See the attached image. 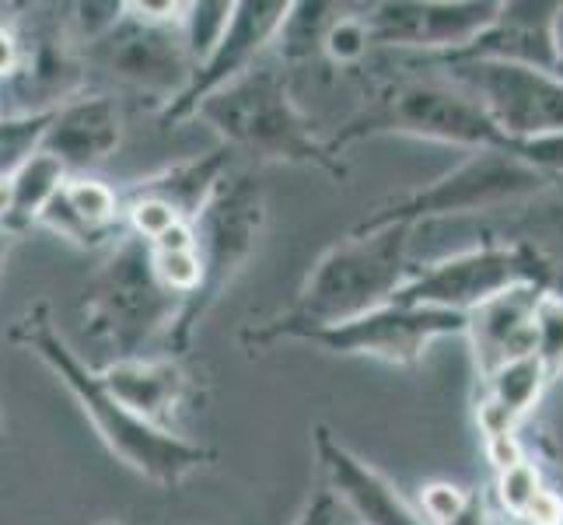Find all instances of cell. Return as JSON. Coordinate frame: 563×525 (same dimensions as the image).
<instances>
[{
	"label": "cell",
	"instance_id": "obj_1",
	"mask_svg": "<svg viewBox=\"0 0 563 525\" xmlns=\"http://www.w3.org/2000/svg\"><path fill=\"white\" fill-rule=\"evenodd\" d=\"M11 340L29 347L32 354L70 389V396L81 403V411L91 417L102 441L147 480L172 488V483H179L186 473H192L207 459L203 449L189 445L179 435H172L168 427H154L144 417L126 411V406L109 393L102 372H91V368L67 347V340L56 333V326L49 319V305H35L29 316L18 319L11 329Z\"/></svg>",
	"mask_w": 563,
	"mask_h": 525
},
{
	"label": "cell",
	"instance_id": "obj_2",
	"mask_svg": "<svg viewBox=\"0 0 563 525\" xmlns=\"http://www.w3.org/2000/svg\"><path fill=\"white\" fill-rule=\"evenodd\" d=\"M372 133H406V138L470 147L473 154H515L547 175L563 168V133L539 141H511L470 91L441 81H402L382 91L375 106L340 133L336 147L357 138H372Z\"/></svg>",
	"mask_w": 563,
	"mask_h": 525
},
{
	"label": "cell",
	"instance_id": "obj_3",
	"mask_svg": "<svg viewBox=\"0 0 563 525\" xmlns=\"http://www.w3.org/2000/svg\"><path fill=\"white\" fill-rule=\"evenodd\" d=\"M413 225H388L367 236H354L333 245L308 274L295 313L280 319L274 333L298 337L308 329L361 319L388 305L406 284V249Z\"/></svg>",
	"mask_w": 563,
	"mask_h": 525
},
{
	"label": "cell",
	"instance_id": "obj_4",
	"mask_svg": "<svg viewBox=\"0 0 563 525\" xmlns=\"http://www.w3.org/2000/svg\"><path fill=\"white\" fill-rule=\"evenodd\" d=\"M221 133L228 151L252 154L256 162H305L322 165L333 175L343 168L329 158L333 147H322L312 123L305 120L287 91V77L274 67H252L239 81L192 112Z\"/></svg>",
	"mask_w": 563,
	"mask_h": 525
},
{
	"label": "cell",
	"instance_id": "obj_5",
	"mask_svg": "<svg viewBox=\"0 0 563 525\" xmlns=\"http://www.w3.org/2000/svg\"><path fill=\"white\" fill-rule=\"evenodd\" d=\"M263 221H266V204H263L260 179H252L249 172H228L213 186L200 218L192 221V228H197V252L203 260V287L192 298H186L183 308H176V319H172L165 333L168 354H183L192 326L200 322L207 305L221 295V287L235 277V270L256 249Z\"/></svg>",
	"mask_w": 563,
	"mask_h": 525
},
{
	"label": "cell",
	"instance_id": "obj_6",
	"mask_svg": "<svg viewBox=\"0 0 563 525\" xmlns=\"http://www.w3.org/2000/svg\"><path fill=\"white\" fill-rule=\"evenodd\" d=\"M553 175L539 172L536 165L515 158V154L500 151H479L470 162H462L449 175L427 189H417L399 204L385 207L372 221L357 228V236L378 231L388 225H413L427 218H449V214H470V210H490L518 197H532V193L547 189Z\"/></svg>",
	"mask_w": 563,
	"mask_h": 525
},
{
	"label": "cell",
	"instance_id": "obj_7",
	"mask_svg": "<svg viewBox=\"0 0 563 525\" xmlns=\"http://www.w3.org/2000/svg\"><path fill=\"white\" fill-rule=\"evenodd\" d=\"M452 77L487 109L490 120L511 141H539L563 133V81L556 74L504 61L452 56Z\"/></svg>",
	"mask_w": 563,
	"mask_h": 525
},
{
	"label": "cell",
	"instance_id": "obj_8",
	"mask_svg": "<svg viewBox=\"0 0 563 525\" xmlns=\"http://www.w3.org/2000/svg\"><path fill=\"white\" fill-rule=\"evenodd\" d=\"M542 281L536 260L515 245H483L441 260L417 277H406L396 291V305L410 308H444V313L470 316L473 308L487 305L518 284Z\"/></svg>",
	"mask_w": 563,
	"mask_h": 525
},
{
	"label": "cell",
	"instance_id": "obj_9",
	"mask_svg": "<svg viewBox=\"0 0 563 525\" xmlns=\"http://www.w3.org/2000/svg\"><path fill=\"white\" fill-rule=\"evenodd\" d=\"M168 291L154 281L151 252H141L137 242H123L115 256L102 266V274L91 284V298L85 302L95 337H106L120 347L147 337L151 329L168 326L176 319V308L165 302Z\"/></svg>",
	"mask_w": 563,
	"mask_h": 525
},
{
	"label": "cell",
	"instance_id": "obj_10",
	"mask_svg": "<svg viewBox=\"0 0 563 525\" xmlns=\"http://www.w3.org/2000/svg\"><path fill=\"white\" fill-rule=\"evenodd\" d=\"M470 329V319L462 313H444V308H410L388 302L375 313H367L351 322H336L325 329H308L298 340L316 343L333 354H364L393 364H413L423 347L438 337H455Z\"/></svg>",
	"mask_w": 563,
	"mask_h": 525
},
{
	"label": "cell",
	"instance_id": "obj_11",
	"mask_svg": "<svg viewBox=\"0 0 563 525\" xmlns=\"http://www.w3.org/2000/svg\"><path fill=\"white\" fill-rule=\"evenodd\" d=\"M290 8L295 4H284V0H245V4H235L221 43L192 70V81L186 85V91L165 109V123L192 116L210 95H218L221 88H228L231 81H239L242 74L256 67V56L280 39Z\"/></svg>",
	"mask_w": 563,
	"mask_h": 525
},
{
	"label": "cell",
	"instance_id": "obj_12",
	"mask_svg": "<svg viewBox=\"0 0 563 525\" xmlns=\"http://www.w3.org/2000/svg\"><path fill=\"white\" fill-rule=\"evenodd\" d=\"M99 43L109 46L106 67L120 81L151 95H162V99H168V106L186 91V85L192 81V70H197L186 50L183 29L172 25H147L130 18V29L115 25Z\"/></svg>",
	"mask_w": 563,
	"mask_h": 525
},
{
	"label": "cell",
	"instance_id": "obj_13",
	"mask_svg": "<svg viewBox=\"0 0 563 525\" xmlns=\"http://www.w3.org/2000/svg\"><path fill=\"white\" fill-rule=\"evenodd\" d=\"M504 4H382L364 18L372 43L410 50H465L487 32Z\"/></svg>",
	"mask_w": 563,
	"mask_h": 525
},
{
	"label": "cell",
	"instance_id": "obj_14",
	"mask_svg": "<svg viewBox=\"0 0 563 525\" xmlns=\"http://www.w3.org/2000/svg\"><path fill=\"white\" fill-rule=\"evenodd\" d=\"M547 281H529L518 284L504 295L490 298L487 305L473 308L470 316V329L465 333L473 337V350H476V368L483 382H487L494 372H500L504 364H511L518 358H532L536 354V316L539 305L547 298Z\"/></svg>",
	"mask_w": 563,
	"mask_h": 525
},
{
	"label": "cell",
	"instance_id": "obj_15",
	"mask_svg": "<svg viewBox=\"0 0 563 525\" xmlns=\"http://www.w3.org/2000/svg\"><path fill=\"white\" fill-rule=\"evenodd\" d=\"M312 441L322 462V473L329 480V491H333L336 501H343L364 525H431L396 494V488L382 473H375L372 466L357 459L354 452H346L325 424H316Z\"/></svg>",
	"mask_w": 563,
	"mask_h": 525
},
{
	"label": "cell",
	"instance_id": "obj_16",
	"mask_svg": "<svg viewBox=\"0 0 563 525\" xmlns=\"http://www.w3.org/2000/svg\"><path fill=\"white\" fill-rule=\"evenodd\" d=\"M123 141V112L109 95H74L53 112L38 151L53 154L67 172L106 162Z\"/></svg>",
	"mask_w": 563,
	"mask_h": 525
},
{
	"label": "cell",
	"instance_id": "obj_17",
	"mask_svg": "<svg viewBox=\"0 0 563 525\" xmlns=\"http://www.w3.org/2000/svg\"><path fill=\"white\" fill-rule=\"evenodd\" d=\"M556 11L560 4H504L497 22L473 46H465L452 56H465V61H504V64H521L553 74Z\"/></svg>",
	"mask_w": 563,
	"mask_h": 525
},
{
	"label": "cell",
	"instance_id": "obj_18",
	"mask_svg": "<svg viewBox=\"0 0 563 525\" xmlns=\"http://www.w3.org/2000/svg\"><path fill=\"white\" fill-rule=\"evenodd\" d=\"M102 379L109 385V393L120 400L126 411H133L154 427H162V420L176 411L183 385H186L179 364L172 358H162V361L120 358L115 364L102 368Z\"/></svg>",
	"mask_w": 563,
	"mask_h": 525
},
{
	"label": "cell",
	"instance_id": "obj_19",
	"mask_svg": "<svg viewBox=\"0 0 563 525\" xmlns=\"http://www.w3.org/2000/svg\"><path fill=\"white\" fill-rule=\"evenodd\" d=\"M547 379H550L547 364H542L536 354L518 358L511 364H504L500 372H494L487 379V400L476 406V424H479L483 438L487 441L511 438L518 420L536 406Z\"/></svg>",
	"mask_w": 563,
	"mask_h": 525
},
{
	"label": "cell",
	"instance_id": "obj_20",
	"mask_svg": "<svg viewBox=\"0 0 563 525\" xmlns=\"http://www.w3.org/2000/svg\"><path fill=\"white\" fill-rule=\"evenodd\" d=\"M67 179H70V172L46 151H35L32 158H25L22 165H18L14 175H11L14 207H11V218L4 225V236L18 239V236H22V228L38 221V214H43L46 204L64 189Z\"/></svg>",
	"mask_w": 563,
	"mask_h": 525
},
{
	"label": "cell",
	"instance_id": "obj_21",
	"mask_svg": "<svg viewBox=\"0 0 563 525\" xmlns=\"http://www.w3.org/2000/svg\"><path fill=\"white\" fill-rule=\"evenodd\" d=\"M151 270L154 281H158L168 295H183L192 298L203 287V260L197 249H151Z\"/></svg>",
	"mask_w": 563,
	"mask_h": 525
},
{
	"label": "cell",
	"instance_id": "obj_22",
	"mask_svg": "<svg viewBox=\"0 0 563 525\" xmlns=\"http://www.w3.org/2000/svg\"><path fill=\"white\" fill-rule=\"evenodd\" d=\"M536 358L547 364V372L553 375L556 368H563V302L560 298H542L539 316H536Z\"/></svg>",
	"mask_w": 563,
	"mask_h": 525
},
{
	"label": "cell",
	"instance_id": "obj_23",
	"mask_svg": "<svg viewBox=\"0 0 563 525\" xmlns=\"http://www.w3.org/2000/svg\"><path fill=\"white\" fill-rule=\"evenodd\" d=\"M126 221H130V228L137 231L141 239H147V242H158L168 228H176L179 221H186L183 214L172 207V204H165V200H158V197H133L130 204H126Z\"/></svg>",
	"mask_w": 563,
	"mask_h": 525
},
{
	"label": "cell",
	"instance_id": "obj_24",
	"mask_svg": "<svg viewBox=\"0 0 563 525\" xmlns=\"http://www.w3.org/2000/svg\"><path fill=\"white\" fill-rule=\"evenodd\" d=\"M372 46V32H367V22L364 18H354V14H340L333 25L325 32V53L333 56L340 64H354L367 53Z\"/></svg>",
	"mask_w": 563,
	"mask_h": 525
},
{
	"label": "cell",
	"instance_id": "obj_25",
	"mask_svg": "<svg viewBox=\"0 0 563 525\" xmlns=\"http://www.w3.org/2000/svg\"><path fill=\"white\" fill-rule=\"evenodd\" d=\"M500 501H504V508L515 512L518 518L526 515V508L532 504V497L542 491L539 488V473H536V466L521 459L518 466H511V470H504L500 473Z\"/></svg>",
	"mask_w": 563,
	"mask_h": 525
},
{
	"label": "cell",
	"instance_id": "obj_26",
	"mask_svg": "<svg viewBox=\"0 0 563 525\" xmlns=\"http://www.w3.org/2000/svg\"><path fill=\"white\" fill-rule=\"evenodd\" d=\"M420 501H423V512L431 518V525H449L470 508L473 497H465V491H459L455 483H427Z\"/></svg>",
	"mask_w": 563,
	"mask_h": 525
},
{
	"label": "cell",
	"instance_id": "obj_27",
	"mask_svg": "<svg viewBox=\"0 0 563 525\" xmlns=\"http://www.w3.org/2000/svg\"><path fill=\"white\" fill-rule=\"evenodd\" d=\"M295 525H336V494L333 491H316L308 497Z\"/></svg>",
	"mask_w": 563,
	"mask_h": 525
},
{
	"label": "cell",
	"instance_id": "obj_28",
	"mask_svg": "<svg viewBox=\"0 0 563 525\" xmlns=\"http://www.w3.org/2000/svg\"><path fill=\"white\" fill-rule=\"evenodd\" d=\"M18 67H22V35L0 25V85H8Z\"/></svg>",
	"mask_w": 563,
	"mask_h": 525
},
{
	"label": "cell",
	"instance_id": "obj_29",
	"mask_svg": "<svg viewBox=\"0 0 563 525\" xmlns=\"http://www.w3.org/2000/svg\"><path fill=\"white\" fill-rule=\"evenodd\" d=\"M521 518L532 525H563V501L553 491H539Z\"/></svg>",
	"mask_w": 563,
	"mask_h": 525
},
{
	"label": "cell",
	"instance_id": "obj_30",
	"mask_svg": "<svg viewBox=\"0 0 563 525\" xmlns=\"http://www.w3.org/2000/svg\"><path fill=\"white\" fill-rule=\"evenodd\" d=\"M11 207H14L11 175H0V236H4V225H8V218H11Z\"/></svg>",
	"mask_w": 563,
	"mask_h": 525
},
{
	"label": "cell",
	"instance_id": "obj_31",
	"mask_svg": "<svg viewBox=\"0 0 563 525\" xmlns=\"http://www.w3.org/2000/svg\"><path fill=\"white\" fill-rule=\"evenodd\" d=\"M449 525H487V515H483V501H470V508H465L455 522Z\"/></svg>",
	"mask_w": 563,
	"mask_h": 525
},
{
	"label": "cell",
	"instance_id": "obj_32",
	"mask_svg": "<svg viewBox=\"0 0 563 525\" xmlns=\"http://www.w3.org/2000/svg\"><path fill=\"white\" fill-rule=\"evenodd\" d=\"M553 46H556V67H553V74L563 81V4H560V11H556V29H553Z\"/></svg>",
	"mask_w": 563,
	"mask_h": 525
},
{
	"label": "cell",
	"instance_id": "obj_33",
	"mask_svg": "<svg viewBox=\"0 0 563 525\" xmlns=\"http://www.w3.org/2000/svg\"><path fill=\"white\" fill-rule=\"evenodd\" d=\"M0 441H4V427H0Z\"/></svg>",
	"mask_w": 563,
	"mask_h": 525
}]
</instances>
